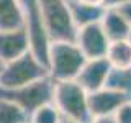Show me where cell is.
I'll list each match as a JSON object with an SVG mask.
<instances>
[{
  "instance_id": "cell-1",
  "label": "cell",
  "mask_w": 131,
  "mask_h": 123,
  "mask_svg": "<svg viewBox=\"0 0 131 123\" xmlns=\"http://www.w3.org/2000/svg\"><path fill=\"white\" fill-rule=\"evenodd\" d=\"M52 104L57 107L62 118L79 123H93L89 105V92L77 80L56 82Z\"/></svg>"
},
{
  "instance_id": "cell-2",
  "label": "cell",
  "mask_w": 131,
  "mask_h": 123,
  "mask_svg": "<svg viewBox=\"0 0 131 123\" xmlns=\"http://www.w3.org/2000/svg\"><path fill=\"white\" fill-rule=\"evenodd\" d=\"M87 63L75 41H52L48 56V72L54 82L75 80Z\"/></svg>"
},
{
  "instance_id": "cell-3",
  "label": "cell",
  "mask_w": 131,
  "mask_h": 123,
  "mask_svg": "<svg viewBox=\"0 0 131 123\" xmlns=\"http://www.w3.org/2000/svg\"><path fill=\"white\" fill-rule=\"evenodd\" d=\"M48 76V66L28 51L10 63L0 64V89H16Z\"/></svg>"
},
{
  "instance_id": "cell-4",
  "label": "cell",
  "mask_w": 131,
  "mask_h": 123,
  "mask_svg": "<svg viewBox=\"0 0 131 123\" xmlns=\"http://www.w3.org/2000/svg\"><path fill=\"white\" fill-rule=\"evenodd\" d=\"M38 5L52 41H75L79 28L69 0H38Z\"/></svg>"
},
{
  "instance_id": "cell-5",
  "label": "cell",
  "mask_w": 131,
  "mask_h": 123,
  "mask_svg": "<svg viewBox=\"0 0 131 123\" xmlns=\"http://www.w3.org/2000/svg\"><path fill=\"white\" fill-rule=\"evenodd\" d=\"M23 5V30L30 41V51L48 66V56L52 39L41 15L38 0H21Z\"/></svg>"
},
{
  "instance_id": "cell-6",
  "label": "cell",
  "mask_w": 131,
  "mask_h": 123,
  "mask_svg": "<svg viewBox=\"0 0 131 123\" xmlns=\"http://www.w3.org/2000/svg\"><path fill=\"white\" fill-rule=\"evenodd\" d=\"M54 85L56 82L48 76L41 80H36L33 84L21 85V87H16V89H0V97L13 102L28 117H31V113L35 110L52 102Z\"/></svg>"
},
{
  "instance_id": "cell-7",
  "label": "cell",
  "mask_w": 131,
  "mask_h": 123,
  "mask_svg": "<svg viewBox=\"0 0 131 123\" xmlns=\"http://www.w3.org/2000/svg\"><path fill=\"white\" fill-rule=\"evenodd\" d=\"M75 44L80 48L85 59H102L106 56L110 39L100 22L80 26L77 30Z\"/></svg>"
},
{
  "instance_id": "cell-8",
  "label": "cell",
  "mask_w": 131,
  "mask_h": 123,
  "mask_svg": "<svg viewBox=\"0 0 131 123\" xmlns=\"http://www.w3.org/2000/svg\"><path fill=\"white\" fill-rule=\"evenodd\" d=\"M128 100H131V98L126 94L110 87H103L97 92L89 94V105L93 120L103 117H113L115 112Z\"/></svg>"
},
{
  "instance_id": "cell-9",
  "label": "cell",
  "mask_w": 131,
  "mask_h": 123,
  "mask_svg": "<svg viewBox=\"0 0 131 123\" xmlns=\"http://www.w3.org/2000/svg\"><path fill=\"white\" fill-rule=\"evenodd\" d=\"M110 71H112V66L106 61V57L87 59V63L84 64V67L79 72L75 80L89 94H92V92H97V90L103 89L106 85V79L110 76Z\"/></svg>"
},
{
  "instance_id": "cell-10",
  "label": "cell",
  "mask_w": 131,
  "mask_h": 123,
  "mask_svg": "<svg viewBox=\"0 0 131 123\" xmlns=\"http://www.w3.org/2000/svg\"><path fill=\"white\" fill-rule=\"evenodd\" d=\"M30 51V41L23 28L0 30V64L10 63Z\"/></svg>"
},
{
  "instance_id": "cell-11",
  "label": "cell",
  "mask_w": 131,
  "mask_h": 123,
  "mask_svg": "<svg viewBox=\"0 0 131 123\" xmlns=\"http://www.w3.org/2000/svg\"><path fill=\"white\" fill-rule=\"evenodd\" d=\"M100 23H102V26H103V30H105L110 41L129 39L131 26L126 23V20L115 8H105L103 18H102Z\"/></svg>"
},
{
  "instance_id": "cell-12",
  "label": "cell",
  "mask_w": 131,
  "mask_h": 123,
  "mask_svg": "<svg viewBox=\"0 0 131 123\" xmlns=\"http://www.w3.org/2000/svg\"><path fill=\"white\" fill-rule=\"evenodd\" d=\"M23 28L21 0H0V30Z\"/></svg>"
},
{
  "instance_id": "cell-13",
  "label": "cell",
  "mask_w": 131,
  "mask_h": 123,
  "mask_svg": "<svg viewBox=\"0 0 131 123\" xmlns=\"http://www.w3.org/2000/svg\"><path fill=\"white\" fill-rule=\"evenodd\" d=\"M105 57L113 69H129L131 67V41L129 39L110 41V46Z\"/></svg>"
},
{
  "instance_id": "cell-14",
  "label": "cell",
  "mask_w": 131,
  "mask_h": 123,
  "mask_svg": "<svg viewBox=\"0 0 131 123\" xmlns=\"http://www.w3.org/2000/svg\"><path fill=\"white\" fill-rule=\"evenodd\" d=\"M71 3V12L74 16L77 28L85 26L90 23H97L102 22L105 13V7H95V5H87V3L77 2V0H69Z\"/></svg>"
},
{
  "instance_id": "cell-15",
  "label": "cell",
  "mask_w": 131,
  "mask_h": 123,
  "mask_svg": "<svg viewBox=\"0 0 131 123\" xmlns=\"http://www.w3.org/2000/svg\"><path fill=\"white\" fill-rule=\"evenodd\" d=\"M105 87L120 90V92L126 94L131 98V67L129 69H113L112 67Z\"/></svg>"
},
{
  "instance_id": "cell-16",
  "label": "cell",
  "mask_w": 131,
  "mask_h": 123,
  "mask_svg": "<svg viewBox=\"0 0 131 123\" xmlns=\"http://www.w3.org/2000/svg\"><path fill=\"white\" fill-rule=\"evenodd\" d=\"M30 117L13 102L0 97V123H26Z\"/></svg>"
},
{
  "instance_id": "cell-17",
  "label": "cell",
  "mask_w": 131,
  "mask_h": 123,
  "mask_svg": "<svg viewBox=\"0 0 131 123\" xmlns=\"http://www.w3.org/2000/svg\"><path fill=\"white\" fill-rule=\"evenodd\" d=\"M61 120H62V115L52 102L39 107L30 117V123H61Z\"/></svg>"
},
{
  "instance_id": "cell-18",
  "label": "cell",
  "mask_w": 131,
  "mask_h": 123,
  "mask_svg": "<svg viewBox=\"0 0 131 123\" xmlns=\"http://www.w3.org/2000/svg\"><path fill=\"white\" fill-rule=\"evenodd\" d=\"M115 123H131V100L125 102L113 115Z\"/></svg>"
},
{
  "instance_id": "cell-19",
  "label": "cell",
  "mask_w": 131,
  "mask_h": 123,
  "mask_svg": "<svg viewBox=\"0 0 131 123\" xmlns=\"http://www.w3.org/2000/svg\"><path fill=\"white\" fill-rule=\"evenodd\" d=\"M115 10L120 13L123 18L126 20V23L131 26V2H126V3H121V5H118V7H113Z\"/></svg>"
},
{
  "instance_id": "cell-20",
  "label": "cell",
  "mask_w": 131,
  "mask_h": 123,
  "mask_svg": "<svg viewBox=\"0 0 131 123\" xmlns=\"http://www.w3.org/2000/svg\"><path fill=\"white\" fill-rule=\"evenodd\" d=\"M126 2H131V0H105V8H113V7H118Z\"/></svg>"
},
{
  "instance_id": "cell-21",
  "label": "cell",
  "mask_w": 131,
  "mask_h": 123,
  "mask_svg": "<svg viewBox=\"0 0 131 123\" xmlns=\"http://www.w3.org/2000/svg\"><path fill=\"white\" fill-rule=\"evenodd\" d=\"M77 2L87 3V5H95V7H105V0H77Z\"/></svg>"
},
{
  "instance_id": "cell-22",
  "label": "cell",
  "mask_w": 131,
  "mask_h": 123,
  "mask_svg": "<svg viewBox=\"0 0 131 123\" xmlns=\"http://www.w3.org/2000/svg\"><path fill=\"white\" fill-rule=\"evenodd\" d=\"M93 123H115L113 117H103V118H95Z\"/></svg>"
},
{
  "instance_id": "cell-23",
  "label": "cell",
  "mask_w": 131,
  "mask_h": 123,
  "mask_svg": "<svg viewBox=\"0 0 131 123\" xmlns=\"http://www.w3.org/2000/svg\"><path fill=\"white\" fill-rule=\"evenodd\" d=\"M61 123H79V121H74V120H69V118H62Z\"/></svg>"
},
{
  "instance_id": "cell-24",
  "label": "cell",
  "mask_w": 131,
  "mask_h": 123,
  "mask_svg": "<svg viewBox=\"0 0 131 123\" xmlns=\"http://www.w3.org/2000/svg\"><path fill=\"white\" fill-rule=\"evenodd\" d=\"M129 41H131V35H129Z\"/></svg>"
},
{
  "instance_id": "cell-25",
  "label": "cell",
  "mask_w": 131,
  "mask_h": 123,
  "mask_svg": "<svg viewBox=\"0 0 131 123\" xmlns=\"http://www.w3.org/2000/svg\"><path fill=\"white\" fill-rule=\"evenodd\" d=\"M26 123H30V121H26Z\"/></svg>"
}]
</instances>
